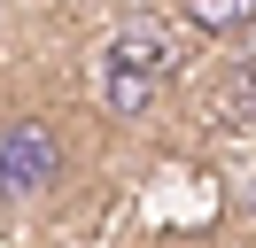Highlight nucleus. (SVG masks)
I'll list each match as a JSON object with an SVG mask.
<instances>
[{
    "label": "nucleus",
    "instance_id": "nucleus-1",
    "mask_svg": "<svg viewBox=\"0 0 256 248\" xmlns=\"http://www.w3.org/2000/svg\"><path fill=\"white\" fill-rule=\"evenodd\" d=\"M78 178V140L47 108L0 116V210H39Z\"/></svg>",
    "mask_w": 256,
    "mask_h": 248
},
{
    "label": "nucleus",
    "instance_id": "nucleus-3",
    "mask_svg": "<svg viewBox=\"0 0 256 248\" xmlns=\"http://www.w3.org/2000/svg\"><path fill=\"white\" fill-rule=\"evenodd\" d=\"M248 8L256 0H186V16L210 31V39H248Z\"/></svg>",
    "mask_w": 256,
    "mask_h": 248
},
{
    "label": "nucleus",
    "instance_id": "nucleus-4",
    "mask_svg": "<svg viewBox=\"0 0 256 248\" xmlns=\"http://www.w3.org/2000/svg\"><path fill=\"white\" fill-rule=\"evenodd\" d=\"M0 8H8V0H0Z\"/></svg>",
    "mask_w": 256,
    "mask_h": 248
},
{
    "label": "nucleus",
    "instance_id": "nucleus-2",
    "mask_svg": "<svg viewBox=\"0 0 256 248\" xmlns=\"http://www.w3.org/2000/svg\"><path fill=\"white\" fill-rule=\"evenodd\" d=\"M163 93H171V39L148 31V24L116 31L101 46V108L116 124H140V116L163 108Z\"/></svg>",
    "mask_w": 256,
    "mask_h": 248
}]
</instances>
